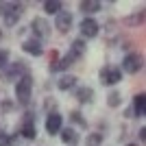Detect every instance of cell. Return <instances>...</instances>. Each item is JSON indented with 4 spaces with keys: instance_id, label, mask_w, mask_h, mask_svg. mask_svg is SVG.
<instances>
[{
    "instance_id": "cell-1",
    "label": "cell",
    "mask_w": 146,
    "mask_h": 146,
    "mask_svg": "<svg viewBox=\"0 0 146 146\" xmlns=\"http://www.w3.org/2000/svg\"><path fill=\"white\" fill-rule=\"evenodd\" d=\"M26 74H31L29 66H26L22 59H15V61H9V66L0 70V81H2V83H13V81L18 83Z\"/></svg>"
},
{
    "instance_id": "cell-2",
    "label": "cell",
    "mask_w": 146,
    "mask_h": 146,
    "mask_svg": "<svg viewBox=\"0 0 146 146\" xmlns=\"http://www.w3.org/2000/svg\"><path fill=\"white\" fill-rule=\"evenodd\" d=\"M24 13L22 2H0V15H2V24L5 26H15Z\"/></svg>"
},
{
    "instance_id": "cell-3",
    "label": "cell",
    "mask_w": 146,
    "mask_h": 146,
    "mask_svg": "<svg viewBox=\"0 0 146 146\" xmlns=\"http://www.w3.org/2000/svg\"><path fill=\"white\" fill-rule=\"evenodd\" d=\"M15 98H18V103L22 105V107H26V105L31 103V98H33V76H31V74L22 76V79L15 83Z\"/></svg>"
},
{
    "instance_id": "cell-4",
    "label": "cell",
    "mask_w": 146,
    "mask_h": 146,
    "mask_svg": "<svg viewBox=\"0 0 146 146\" xmlns=\"http://www.w3.org/2000/svg\"><path fill=\"white\" fill-rule=\"evenodd\" d=\"M144 68V57L140 55V52H127L124 55V59H122V74H137Z\"/></svg>"
},
{
    "instance_id": "cell-5",
    "label": "cell",
    "mask_w": 146,
    "mask_h": 146,
    "mask_svg": "<svg viewBox=\"0 0 146 146\" xmlns=\"http://www.w3.org/2000/svg\"><path fill=\"white\" fill-rule=\"evenodd\" d=\"M35 118H37V113H33V111H26L24 116H22V122H20V135L26 137V140H35V137H37Z\"/></svg>"
},
{
    "instance_id": "cell-6",
    "label": "cell",
    "mask_w": 146,
    "mask_h": 146,
    "mask_svg": "<svg viewBox=\"0 0 146 146\" xmlns=\"http://www.w3.org/2000/svg\"><path fill=\"white\" fill-rule=\"evenodd\" d=\"M98 81L103 83V85H116L122 81V70L118 66H105L100 68V72H98Z\"/></svg>"
},
{
    "instance_id": "cell-7",
    "label": "cell",
    "mask_w": 146,
    "mask_h": 146,
    "mask_svg": "<svg viewBox=\"0 0 146 146\" xmlns=\"http://www.w3.org/2000/svg\"><path fill=\"white\" fill-rule=\"evenodd\" d=\"M31 33H33V39L37 42H44L50 37V22L46 18H33L31 22Z\"/></svg>"
},
{
    "instance_id": "cell-8",
    "label": "cell",
    "mask_w": 146,
    "mask_h": 146,
    "mask_svg": "<svg viewBox=\"0 0 146 146\" xmlns=\"http://www.w3.org/2000/svg\"><path fill=\"white\" fill-rule=\"evenodd\" d=\"M79 29H81V37H83V39H94V37H98V33H100V24H98L94 18H83Z\"/></svg>"
},
{
    "instance_id": "cell-9",
    "label": "cell",
    "mask_w": 146,
    "mask_h": 146,
    "mask_svg": "<svg viewBox=\"0 0 146 146\" xmlns=\"http://www.w3.org/2000/svg\"><path fill=\"white\" fill-rule=\"evenodd\" d=\"M55 26L59 33H70L74 26V15L70 11H59L55 15Z\"/></svg>"
},
{
    "instance_id": "cell-10",
    "label": "cell",
    "mask_w": 146,
    "mask_h": 146,
    "mask_svg": "<svg viewBox=\"0 0 146 146\" xmlns=\"http://www.w3.org/2000/svg\"><path fill=\"white\" fill-rule=\"evenodd\" d=\"M44 127H46V133L48 135H59V131L63 129V118H61V113H57V111L48 113Z\"/></svg>"
},
{
    "instance_id": "cell-11",
    "label": "cell",
    "mask_w": 146,
    "mask_h": 146,
    "mask_svg": "<svg viewBox=\"0 0 146 146\" xmlns=\"http://www.w3.org/2000/svg\"><path fill=\"white\" fill-rule=\"evenodd\" d=\"M144 111H146V94L140 92V94L133 96V103L129 107V113H131V118H144Z\"/></svg>"
},
{
    "instance_id": "cell-12",
    "label": "cell",
    "mask_w": 146,
    "mask_h": 146,
    "mask_svg": "<svg viewBox=\"0 0 146 146\" xmlns=\"http://www.w3.org/2000/svg\"><path fill=\"white\" fill-rule=\"evenodd\" d=\"M85 50H87V44H85V39H83V37H76V39H74L72 44H70V50H68L66 55L70 57V59H72L74 63H76V61H79L81 57L85 55Z\"/></svg>"
},
{
    "instance_id": "cell-13",
    "label": "cell",
    "mask_w": 146,
    "mask_h": 146,
    "mask_svg": "<svg viewBox=\"0 0 146 146\" xmlns=\"http://www.w3.org/2000/svg\"><path fill=\"white\" fill-rule=\"evenodd\" d=\"M103 33H105V39H107V42L120 39V22H118V20H107L103 24Z\"/></svg>"
},
{
    "instance_id": "cell-14",
    "label": "cell",
    "mask_w": 146,
    "mask_h": 146,
    "mask_svg": "<svg viewBox=\"0 0 146 146\" xmlns=\"http://www.w3.org/2000/svg\"><path fill=\"white\" fill-rule=\"evenodd\" d=\"M144 9H137V11H133L131 15H127V18L122 20V26H127V29H137V26H144Z\"/></svg>"
},
{
    "instance_id": "cell-15",
    "label": "cell",
    "mask_w": 146,
    "mask_h": 146,
    "mask_svg": "<svg viewBox=\"0 0 146 146\" xmlns=\"http://www.w3.org/2000/svg\"><path fill=\"white\" fill-rule=\"evenodd\" d=\"M74 98H76L81 105H90V103H94V90H92L90 85L74 87Z\"/></svg>"
},
{
    "instance_id": "cell-16",
    "label": "cell",
    "mask_w": 146,
    "mask_h": 146,
    "mask_svg": "<svg viewBox=\"0 0 146 146\" xmlns=\"http://www.w3.org/2000/svg\"><path fill=\"white\" fill-rule=\"evenodd\" d=\"M76 83H79V79L74 76V74H61L59 79H57V90L59 92H70L76 87Z\"/></svg>"
},
{
    "instance_id": "cell-17",
    "label": "cell",
    "mask_w": 146,
    "mask_h": 146,
    "mask_svg": "<svg viewBox=\"0 0 146 146\" xmlns=\"http://www.w3.org/2000/svg\"><path fill=\"white\" fill-rule=\"evenodd\" d=\"M20 46H22V50H24L26 55H33V57L44 55V46H42V42H37V39H24Z\"/></svg>"
},
{
    "instance_id": "cell-18",
    "label": "cell",
    "mask_w": 146,
    "mask_h": 146,
    "mask_svg": "<svg viewBox=\"0 0 146 146\" xmlns=\"http://www.w3.org/2000/svg\"><path fill=\"white\" fill-rule=\"evenodd\" d=\"M59 137H61V142H63L66 146H74L76 142H79V133H76V129H72V127L61 129V131H59Z\"/></svg>"
},
{
    "instance_id": "cell-19",
    "label": "cell",
    "mask_w": 146,
    "mask_h": 146,
    "mask_svg": "<svg viewBox=\"0 0 146 146\" xmlns=\"http://www.w3.org/2000/svg\"><path fill=\"white\" fill-rule=\"evenodd\" d=\"M81 13H85V15H92V13H98L103 9V2H98V0H83L79 5Z\"/></svg>"
},
{
    "instance_id": "cell-20",
    "label": "cell",
    "mask_w": 146,
    "mask_h": 146,
    "mask_svg": "<svg viewBox=\"0 0 146 146\" xmlns=\"http://www.w3.org/2000/svg\"><path fill=\"white\" fill-rule=\"evenodd\" d=\"M72 63H74V61L70 59V57H68V55H63V57H59V59H57L55 63H50V66H48V70H50V72H66V70H68L70 66H72Z\"/></svg>"
},
{
    "instance_id": "cell-21",
    "label": "cell",
    "mask_w": 146,
    "mask_h": 146,
    "mask_svg": "<svg viewBox=\"0 0 146 146\" xmlns=\"http://www.w3.org/2000/svg\"><path fill=\"white\" fill-rule=\"evenodd\" d=\"M103 142H105L103 131H92L85 135V146H103Z\"/></svg>"
},
{
    "instance_id": "cell-22",
    "label": "cell",
    "mask_w": 146,
    "mask_h": 146,
    "mask_svg": "<svg viewBox=\"0 0 146 146\" xmlns=\"http://www.w3.org/2000/svg\"><path fill=\"white\" fill-rule=\"evenodd\" d=\"M44 11L57 15L59 11H63V5H61L59 0H46V2H44Z\"/></svg>"
},
{
    "instance_id": "cell-23",
    "label": "cell",
    "mask_w": 146,
    "mask_h": 146,
    "mask_svg": "<svg viewBox=\"0 0 146 146\" xmlns=\"http://www.w3.org/2000/svg\"><path fill=\"white\" fill-rule=\"evenodd\" d=\"M107 105H109V107H120L122 105L120 92H109V94H107Z\"/></svg>"
},
{
    "instance_id": "cell-24",
    "label": "cell",
    "mask_w": 146,
    "mask_h": 146,
    "mask_svg": "<svg viewBox=\"0 0 146 146\" xmlns=\"http://www.w3.org/2000/svg\"><path fill=\"white\" fill-rule=\"evenodd\" d=\"M15 140H18V133L15 135H9V133H0V146H15Z\"/></svg>"
},
{
    "instance_id": "cell-25",
    "label": "cell",
    "mask_w": 146,
    "mask_h": 146,
    "mask_svg": "<svg viewBox=\"0 0 146 146\" xmlns=\"http://www.w3.org/2000/svg\"><path fill=\"white\" fill-rule=\"evenodd\" d=\"M70 122H74V124L87 129V122H85V118L81 116V111H70Z\"/></svg>"
},
{
    "instance_id": "cell-26",
    "label": "cell",
    "mask_w": 146,
    "mask_h": 146,
    "mask_svg": "<svg viewBox=\"0 0 146 146\" xmlns=\"http://www.w3.org/2000/svg\"><path fill=\"white\" fill-rule=\"evenodd\" d=\"M9 59H11V52L7 48H0V70L9 66Z\"/></svg>"
},
{
    "instance_id": "cell-27",
    "label": "cell",
    "mask_w": 146,
    "mask_h": 146,
    "mask_svg": "<svg viewBox=\"0 0 146 146\" xmlns=\"http://www.w3.org/2000/svg\"><path fill=\"white\" fill-rule=\"evenodd\" d=\"M44 107H46V109H50V107L55 109V107H57V100H55V98H46V103H44Z\"/></svg>"
},
{
    "instance_id": "cell-28",
    "label": "cell",
    "mask_w": 146,
    "mask_h": 146,
    "mask_svg": "<svg viewBox=\"0 0 146 146\" xmlns=\"http://www.w3.org/2000/svg\"><path fill=\"white\" fill-rule=\"evenodd\" d=\"M48 59H50V61H52V63H55V61H57V59H59V55H57V50H52V52H50V57H48Z\"/></svg>"
},
{
    "instance_id": "cell-29",
    "label": "cell",
    "mask_w": 146,
    "mask_h": 146,
    "mask_svg": "<svg viewBox=\"0 0 146 146\" xmlns=\"http://www.w3.org/2000/svg\"><path fill=\"white\" fill-rule=\"evenodd\" d=\"M144 140H146V129L142 127V129H140V142H144Z\"/></svg>"
},
{
    "instance_id": "cell-30",
    "label": "cell",
    "mask_w": 146,
    "mask_h": 146,
    "mask_svg": "<svg viewBox=\"0 0 146 146\" xmlns=\"http://www.w3.org/2000/svg\"><path fill=\"white\" fill-rule=\"evenodd\" d=\"M127 146H137V144H133V142H131V144H127Z\"/></svg>"
},
{
    "instance_id": "cell-31",
    "label": "cell",
    "mask_w": 146,
    "mask_h": 146,
    "mask_svg": "<svg viewBox=\"0 0 146 146\" xmlns=\"http://www.w3.org/2000/svg\"><path fill=\"white\" fill-rule=\"evenodd\" d=\"M0 133H2V124H0Z\"/></svg>"
},
{
    "instance_id": "cell-32",
    "label": "cell",
    "mask_w": 146,
    "mask_h": 146,
    "mask_svg": "<svg viewBox=\"0 0 146 146\" xmlns=\"http://www.w3.org/2000/svg\"><path fill=\"white\" fill-rule=\"evenodd\" d=\"M0 37H2V31H0Z\"/></svg>"
}]
</instances>
